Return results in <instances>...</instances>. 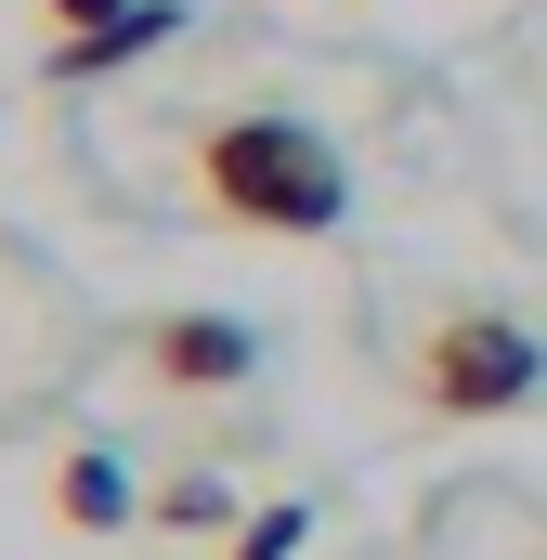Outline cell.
Instances as JSON below:
<instances>
[{"mask_svg": "<svg viewBox=\"0 0 547 560\" xmlns=\"http://www.w3.org/2000/svg\"><path fill=\"white\" fill-rule=\"evenodd\" d=\"M196 196L235 222V235H339V209H352V170H339V143L313 131V118H209L196 131Z\"/></svg>", "mask_w": 547, "mask_h": 560, "instance_id": "1", "label": "cell"}, {"mask_svg": "<svg viewBox=\"0 0 547 560\" xmlns=\"http://www.w3.org/2000/svg\"><path fill=\"white\" fill-rule=\"evenodd\" d=\"M535 378H547V339L496 300H456L417 339V405L430 418H509V405H535Z\"/></svg>", "mask_w": 547, "mask_h": 560, "instance_id": "2", "label": "cell"}, {"mask_svg": "<svg viewBox=\"0 0 547 560\" xmlns=\"http://www.w3.org/2000/svg\"><path fill=\"white\" fill-rule=\"evenodd\" d=\"M143 365H156V392H235V378L261 365V339H248L235 313H156V326H143Z\"/></svg>", "mask_w": 547, "mask_h": 560, "instance_id": "3", "label": "cell"}, {"mask_svg": "<svg viewBox=\"0 0 547 560\" xmlns=\"http://www.w3.org/2000/svg\"><path fill=\"white\" fill-rule=\"evenodd\" d=\"M183 39V0H131L118 26H79V39H53V92H92V79H118L143 52H170Z\"/></svg>", "mask_w": 547, "mask_h": 560, "instance_id": "4", "label": "cell"}, {"mask_svg": "<svg viewBox=\"0 0 547 560\" xmlns=\"http://www.w3.org/2000/svg\"><path fill=\"white\" fill-rule=\"evenodd\" d=\"M53 509L79 522V535H118L143 495H131V469H118V443H66L53 456Z\"/></svg>", "mask_w": 547, "mask_h": 560, "instance_id": "5", "label": "cell"}, {"mask_svg": "<svg viewBox=\"0 0 547 560\" xmlns=\"http://www.w3.org/2000/svg\"><path fill=\"white\" fill-rule=\"evenodd\" d=\"M313 548V509H300V495H287V509H248V522H235V560H300Z\"/></svg>", "mask_w": 547, "mask_h": 560, "instance_id": "6", "label": "cell"}, {"mask_svg": "<svg viewBox=\"0 0 547 560\" xmlns=\"http://www.w3.org/2000/svg\"><path fill=\"white\" fill-rule=\"evenodd\" d=\"M156 522H183V535H209V522H235V495H222L209 469H183V482L156 495Z\"/></svg>", "mask_w": 547, "mask_h": 560, "instance_id": "7", "label": "cell"}, {"mask_svg": "<svg viewBox=\"0 0 547 560\" xmlns=\"http://www.w3.org/2000/svg\"><path fill=\"white\" fill-rule=\"evenodd\" d=\"M39 13H53V26H66V39H79V26H118V13H131V0H39Z\"/></svg>", "mask_w": 547, "mask_h": 560, "instance_id": "8", "label": "cell"}]
</instances>
